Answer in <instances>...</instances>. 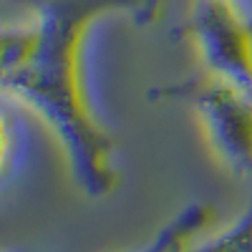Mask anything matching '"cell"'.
I'll list each match as a JSON object with an SVG mask.
<instances>
[{
	"instance_id": "277c9868",
	"label": "cell",
	"mask_w": 252,
	"mask_h": 252,
	"mask_svg": "<svg viewBox=\"0 0 252 252\" xmlns=\"http://www.w3.org/2000/svg\"><path fill=\"white\" fill-rule=\"evenodd\" d=\"M212 222V209L207 204H192L184 212H179L161 232L139 252H182L187 242L192 240L199 229Z\"/></svg>"
},
{
	"instance_id": "6da1fadb",
	"label": "cell",
	"mask_w": 252,
	"mask_h": 252,
	"mask_svg": "<svg viewBox=\"0 0 252 252\" xmlns=\"http://www.w3.org/2000/svg\"><path fill=\"white\" fill-rule=\"evenodd\" d=\"M131 10L149 18L157 0H40L35 13L3 33V86L18 103L35 109L68 152L76 182L91 197L116 187L111 139L96 121L83 86V40L94 20Z\"/></svg>"
},
{
	"instance_id": "5b68a950",
	"label": "cell",
	"mask_w": 252,
	"mask_h": 252,
	"mask_svg": "<svg viewBox=\"0 0 252 252\" xmlns=\"http://www.w3.org/2000/svg\"><path fill=\"white\" fill-rule=\"evenodd\" d=\"M182 252H252V202L245 217H240L229 229L199 247H184Z\"/></svg>"
},
{
	"instance_id": "3957f363",
	"label": "cell",
	"mask_w": 252,
	"mask_h": 252,
	"mask_svg": "<svg viewBox=\"0 0 252 252\" xmlns=\"http://www.w3.org/2000/svg\"><path fill=\"white\" fill-rule=\"evenodd\" d=\"M197 103L222 159L240 174H252V94L217 78Z\"/></svg>"
},
{
	"instance_id": "7a4b0ae2",
	"label": "cell",
	"mask_w": 252,
	"mask_h": 252,
	"mask_svg": "<svg viewBox=\"0 0 252 252\" xmlns=\"http://www.w3.org/2000/svg\"><path fill=\"white\" fill-rule=\"evenodd\" d=\"M194 31L217 78L252 94V28L232 0H204L194 18Z\"/></svg>"
}]
</instances>
